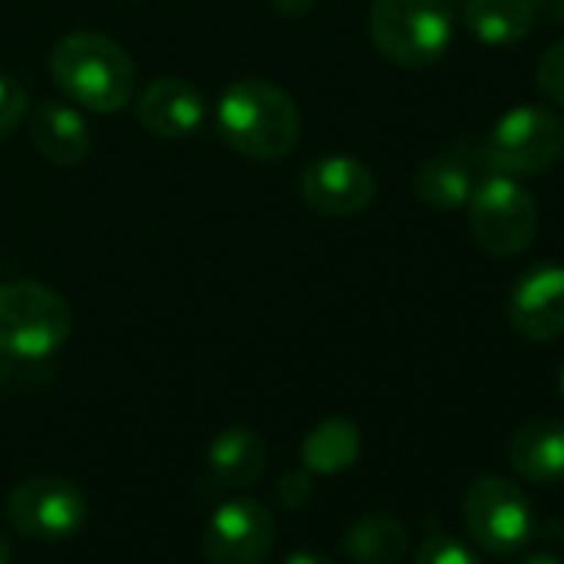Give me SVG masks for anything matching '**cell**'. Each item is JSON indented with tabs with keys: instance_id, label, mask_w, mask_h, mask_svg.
<instances>
[{
	"instance_id": "obj_25",
	"label": "cell",
	"mask_w": 564,
	"mask_h": 564,
	"mask_svg": "<svg viewBox=\"0 0 564 564\" xmlns=\"http://www.w3.org/2000/svg\"><path fill=\"white\" fill-rule=\"evenodd\" d=\"M282 564H336L333 557H326V554H319V551H310V547H303V551H293L286 561Z\"/></svg>"
},
{
	"instance_id": "obj_26",
	"label": "cell",
	"mask_w": 564,
	"mask_h": 564,
	"mask_svg": "<svg viewBox=\"0 0 564 564\" xmlns=\"http://www.w3.org/2000/svg\"><path fill=\"white\" fill-rule=\"evenodd\" d=\"M524 564H564V561L557 554H551V551H534V554L524 557Z\"/></svg>"
},
{
	"instance_id": "obj_15",
	"label": "cell",
	"mask_w": 564,
	"mask_h": 564,
	"mask_svg": "<svg viewBox=\"0 0 564 564\" xmlns=\"http://www.w3.org/2000/svg\"><path fill=\"white\" fill-rule=\"evenodd\" d=\"M31 140L37 153L57 166H77L90 153V127L70 104L47 100L31 117Z\"/></svg>"
},
{
	"instance_id": "obj_18",
	"label": "cell",
	"mask_w": 564,
	"mask_h": 564,
	"mask_svg": "<svg viewBox=\"0 0 564 564\" xmlns=\"http://www.w3.org/2000/svg\"><path fill=\"white\" fill-rule=\"evenodd\" d=\"M465 24L488 47H511L534 24V0H465Z\"/></svg>"
},
{
	"instance_id": "obj_29",
	"label": "cell",
	"mask_w": 564,
	"mask_h": 564,
	"mask_svg": "<svg viewBox=\"0 0 564 564\" xmlns=\"http://www.w3.org/2000/svg\"><path fill=\"white\" fill-rule=\"evenodd\" d=\"M561 395H564V369H561Z\"/></svg>"
},
{
	"instance_id": "obj_23",
	"label": "cell",
	"mask_w": 564,
	"mask_h": 564,
	"mask_svg": "<svg viewBox=\"0 0 564 564\" xmlns=\"http://www.w3.org/2000/svg\"><path fill=\"white\" fill-rule=\"evenodd\" d=\"M313 495H316V481H313V471H306V468L286 471L275 485V498L290 511H303L313 501Z\"/></svg>"
},
{
	"instance_id": "obj_27",
	"label": "cell",
	"mask_w": 564,
	"mask_h": 564,
	"mask_svg": "<svg viewBox=\"0 0 564 564\" xmlns=\"http://www.w3.org/2000/svg\"><path fill=\"white\" fill-rule=\"evenodd\" d=\"M0 564H11V541L0 534Z\"/></svg>"
},
{
	"instance_id": "obj_17",
	"label": "cell",
	"mask_w": 564,
	"mask_h": 564,
	"mask_svg": "<svg viewBox=\"0 0 564 564\" xmlns=\"http://www.w3.org/2000/svg\"><path fill=\"white\" fill-rule=\"evenodd\" d=\"M362 452V432L352 419L333 415L323 419L306 438H303V468L313 475H343L356 465Z\"/></svg>"
},
{
	"instance_id": "obj_24",
	"label": "cell",
	"mask_w": 564,
	"mask_h": 564,
	"mask_svg": "<svg viewBox=\"0 0 564 564\" xmlns=\"http://www.w3.org/2000/svg\"><path fill=\"white\" fill-rule=\"evenodd\" d=\"M269 8L282 18H303L316 8V0H269Z\"/></svg>"
},
{
	"instance_id": "obj_10",
	"label": "cell",
	"mask_w": 564,
	"mask_h": 564,
	"mask_svg": "<svg viewBox=\"0 0 564 564\" xmlns=\"http://www.w3.org/2000/svg\"><path fill=\"white\" fill-rule=\"evenodd\" d=\"M300 193L310 209L333 219H346L362 213L376 199V173L359 156H319L303 170Z\"/></svg>"
},
{
	"instance_id": "obj_22",
	"label": "cell",
	"mask_w": 564,
	"mask_h": 564,
	"mask_svg": "<svg viewBox=\"0 0 564 564\" xmlns=\"http://www.w3.org/2000/svg\"><path fill=\"white\" fill-rule=\"evenodd\" d=\"M28 117V87L14 74H0V140L14 133Z\"/></svg>"
},
{
	"instance_id": "obj_5",
	"label": "cell",
	"mask_w": 564,
	"mask_h": 564,
	"mask_svg": "<svg viewBox=\"0 0 564 564\" xmlns=\"http://www.w3.org/2000/svg\"><path fill=\"white\" fill-rule=\"evenodd\" d=\"M465 206L468 229L488 256L511 259L531 246L538 229V203L514 176L488 173Z\"/></svg>"
},
{
	"instance_id": "obj_11",
	"label": "cell",
	"mask_w": 564,
	"mask_h": 564,
	"mask_svg": "<svg viewBox=\"0 0 564 564\" xmlns=\"http://www.w3.org/2000/svg\"><path fill=\"white\" fill-rule=\"evenodd\" d=\"M508 323L528 343H551L564 333V265L538 262L514 279Z\"/></svg>"
},
{
	"instance_id": "obj_21",
	"label": "cell",
	"mask_w": 564,
	"mask_h": 564,
	"mask_svg": "<svg viewBox=\"0 0 564 564\" xmlns=\"http://www.w3.org/2000/svg\"><path fill=\"white\" fill-rule=\"evenodd\" d=\"M534 84L547 104L564 110V41L544 51V57L538 61V70H534Z\"/></svg>"
},
{
	"instance_id": "obj_19",
	"label": "cell",
	"mask_w": 564,
	"mask_h": 564,
	"mask_svg": "<svg viewBox=\"0 0 564 564\" xmlns=\"http://www.w3.org/2000/svg\"><path fill=\"white\" fill-rule=\"evenodd\" d=\"M343 551L356 564H399L409 554V528L392 514L356 518L343 531Z\"/></svg>"
},
{
	"instance_id": "obj_14",
	"label": "cell",
	"mask_w": 564,
	"mask_h": 564,
	"mask_svg": "<svg viewBox=\"0 0 564 564\" xmlns=\"http://www.w3.org/2000/svg\"><path fill=\"white\" fill-rule=\"evenodd\" d=\"M508 465L534 485L564 481V419L541 415L518 425L508 438Z\"/></svg>"
},
{
	"instance_id": "obj_6",
	"label": "cell",
	"mask_w": 564,
	"mask_h": 564,
	"mask_svg": "<svg viewBox=\"0 0 564 564\" xmlns=\"http://www.w3.org/2000/svg\"><path fill=\"white\" fill-rule=\"evenodd\" d=\"M462 524L475 547L508 557L528 544L534 531V511L514 481L501 475H478L462 495Z\"/></svg>"
},
{
	"instance_id": "obj_20",
	"label": "cell",
	"mask_w": 564,
	"mask_h": 564,
	"mask_svg": "<svg viewBox=\"0 0 564 564\" xmlns=\"http://www.w3.org/2000/svg\"><path fill=\"white\" fill-rule=\"evenodd\" d=\"M412 564H481V557L452 534H429L419 544Z\"/></svg>"
},
{
	"instance_id": "obj_3",
	"label": "cell",
	"mask_w": 564,
	"mask_h": 564,
	"mask_svg": "<svg viewBox=\"0 0 564 564\" xmlns=\"http://www.w3.org/2000/svg\"><path fill=\"white\" fill-rule=\"evenodd\" d=\"M452 34L445 0H376L369 11V37L395 67L425 70L438 64L452 47Z\"/></svg>"
},
{
	"instance_id": "obj_8",
	"label": "cell",
	"mask_w": 564,
	"mask_h": 564,
	"mask_svg": "<svg viewBox=\"0 0 564 564\" xmlns=\"http://www.w3.org/2000/svg\"><path fill=\"white\" fill-rule=\"evenodd\" d=\"M8 521L34 541H64L87 524L90 505L80 485L61 475H34L11 488Z\"/></svg>"
},
{
	"instance_id": "obj_7",
	"label": "cell",
	"mask_w": 564,
	"mask_h": 564,
	"mask_svg": "<svg viewBox=\"0 0 564 564\" xmlns=\"http://www.w3.org/2000/svg\"><path fill=\"white\" fill-rule=\"evenodd\" d=\"M564 153V120L547 107H511L488 133L485 156L495 173L538 176Z\"/></svg>"
},
{
	"instance_id": "obj_12",
	"label": "cell",
	"mask_w": 564,
	"mask_h": 564,
	"mask_svg": "<svg viewBox=\"0 0 564 564\" xmlns=\"http://www.w3.org/2000/svg\"><path fill=\"white\" fill-rule=\"evenodd\" d=\"M495 173L485 147H471V143H458L448 147L442 153H435L432 160H425L415 173V193L422 203H429L432 209H462L475 186Z\"/></svg>"
},
{
	"instance_id": "obj_28",
	"label": "cell",
	"mask_w": 564,
	"mask_h": 564,
	"mask_svg": "<svg viewBox=\"0 0 564 564\" xmlns=\"http://www.w3.org/2000/svg\"><path fill=\"white\" fill-rule=\"evenodd\" d=\"M551 11H554V18L564 24V0H551Z\"/></svg>"
},
{
	"instance_id": "obj_13",
	"label": "cell",
	"mask_w": 564,
	"mask_h": 564,
	"mask_svg": "<svg viewBox=\"0 0 564 564\" xmlns=\"http://www.w3.org/2000/svg\"><path fill=\"white\" fill-rule=\"evenodd\" d=\"M140 123L160 140H186L206 117L203 94L183 77H156L137 100Z\"/></svg>"
},
{
	"instance_id": "obj_1",
	"label": "cell",
	"mask_w": 564,
	"mask_h": 564,
	"mask_svg": "<svg viewBox=\"0 0 564 564\" xmlns=\"http://www.w3.org/2000/svg\"><path fill=\"white\" fill-rule=\"evenodd\" d=\"M216 130L229 150L249 160H282L300 143L303 117L286 90L259 77H246L223 90Z\"/></svg>"
},
{
	"instance_id": "obj_2",
	"label": "cell",
	"mask_w": 564,
	"mask_h": 564,
	"mask_svg": "<svg viewBox=\"0 0 564 564\" xmlns=\"http://www.w3.org/2000/svg\"><path fill=\"white\" fill-rule=\"evenodd\" d=\"M54 84L84 110L117 113L137 94V67L120 44L94 31H74L51 54Z\"/></svg>"
},
{
	"instance_id": "obj_4",
	"label": "cell",
	"mask_w": 564,
	"mask_h": 564,
	"mask_svg": "<svg viewBox=\"0 0 564 564\" xmlns=\"http://www.w3.org/2000/svg\"><path fill=\"white\" fill-rule=\"evenodd\" d=\"M70 306L44 282L18 279L0 286V352L37 362L64 349L70 339Z\"/></svg>"
},
{
	"instance_id": "obj_9",
	"label": "cell",
	"mask_w": 564,
	"mask_h": 564,
	"mask_svg": "<svg viewBox=\"0 0 564 564\" xmlns=\"http://www.w3.org/2000/svg\"><path fill=\"white\" fill-rule=\"evenodd\" d=\"M275 544L272 511L256 498L223 501L206 524L203 554L209 564H262Z\"/></svg>"
},
{
	"instance_id": "obj_16",
	"label": "cell",
	"mask_w": 564,
	"mask_h": 564,
	"mask_svg": "<svg viewBox=\"0 0 564 564\" xmlns=\"http://www.w3.org/2000/svg\"><path fill=\"white\" fill-rule=\"evenodd\" d=\"M265 462H269L265 442L249 425L223 429L209 442V452H206L209 475L223 488H246V485H252L265 471Z\"/></svg>"
}]
</instances>
